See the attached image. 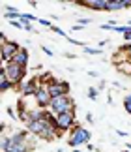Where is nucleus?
I'll list each match as a JSON object with an SVG mask.
<instances>
[{
	"mask_svg": "<svg viewBox=\"0 0 131 152\" xmlns=\"http://www.w3.org/2000/svg\"><path fill=\"white\" fill-rule=\"evenodd\" d=\"M124 109H126V113L131 115V102H124Z\"/></svg>",
	"mask_w": 131,
	"mask_h": 152,
	"instance_id": "nucleus-23",
	"label": "nucleus"
},
{
	"mask_svg": "<svg viewBox=\"0 0 131 152\" xmlns=\"http://www.w3.org/2000/svg\"><path fill=\"white\" fill-rule=\"evenodd\" d=\"M9 25H11V26H15V28H25V26L21 25V21H11Z\"/></svg>",
	"mask_w": 131,
	"mask_h": 152,
	"instance_id": "nucleus-24",
	"label": "nucleus"
},
{
	"mask_svg": "<svg viewBox=\"0 0 131 152\" xmlns=\"http://www.w3.org/2000/svg\"><path fill=\"white\" fill-rule=\"evenodd\" d=\"M124 102H131V94H126V96H124Z\"/></svg>",
	"mask_w": 131,
	"mask_h": 152,
	"instance_id": "nucleus-28",
	"label": "nucleus"
},
{
	"mask_svg": "<svg viewBox=\"0 0 131 152\" xmlns=\"http://www.w3.org/2000/svg\"><path fill=\"white\" fill-rule=\"evenodd\" d=\"M129 60H131V58H129Z\"/></svg>",
	"mask_w": 131,
	"mask_h": 152,
	"instance_id": "nucleus-33",
	"label": "nucleus"
},
{
	"mask_svg": "<svg viewBox=\"0 0 131 152\" xmlns=\"http://www.w3.org/2000/svg\"><path fill=\"white\" fill-rule=\"evenodd\" d=\"M8 115H9V116H13V118L17 116V113H15V109H13V107H8Z\"/></svg>",
	"mask_w": 131,
	"mask_h": 152,
	"instance_id": "nucleus-25",
	"label": "nucleus"
},
{
	"mask_svg": "<svg viewBox=\"0 0 131 152\" xmlns=\"http://www.w3.org/2000/svg\"><path fill=\"white\" fill-rule=\"evenodd\" d=\"M116 69H118L120 73L131 75V60H124V62H118V64H116Z\"/></svg>",
	"mask_w": 131,
	"mask_h": 152,
	"instance_id": "nucleus-13",
	"label": "nucleus"
},
{
	"mask_svg": "<svg viewBox=\"0 0 131 152\" xmlns=\"http://www.w3.org/2000/svg\"><path fill=\"white\" fill-rule=\"evenodd\" d=\"M92 23V19H79V25L81 26H86V25H90Z\"/></svg>",
	"mask_w": 131,
	"mask_h": 152,
	"instance_id": "nucleus-21",
	"label": "nucleus"
},
{
	"mask_svg": "<svg viewBox=\"0 0 131 152\" xmlns=\"http://www.w3.org/2000/svg\"><path fill=\"white\" fill-rule=\"evenodd\" d=\"M124 39H126L127 43H131V28H129V30H127L126 34H124Z\"/></svg>",
	"mask_w": 131,
	"mask_h": 152,
	"instance_id": "nucleus-22",
	"label": "nucleus"
},
{
	"mask_svg": "<svg viewBox=\"0 0 131 152\" xmlns=\"http://www.w3.org/2000/svg\"><path fill=\"white\" fill-rule=\"evenodd\" d=\"M43 53H45V55H49V56H52V55H55V53H52L51 49H47V47H43Z\"/></svg>",
	"mask_w": 131,
	"mask_h": 152,
	"instance_id": "nucleus-26",
	"label": "nucleus"
},
{
	"mask_svg": "<svg viewBox=\"0 0 131 152\" xmlns=\"http://www.w3.org/2000/svg\"><path fill=\"white\" fill-rule=\"evenodd\" d=\"M49 111L52 115L60 116L64 113H75V103L69 96H62V98H55L49 105Z\"/></svg>",
	"mask_w": 131,
	"mask_h": 152,
	"instance_id": "nucleus-2",
	"label": "nucleus"
},
{
	"mask_svg": "<svg viewBox=\"0 0 131 152\" xmlns=\"http://www.w3.org/2000/svg\"><path fill=\"white\" fill-rule=\"evenodd\" d=\"M124 6H126V8H131V0H124Z\"/></svg>",
	"mask_w": 131,
	"mask_h": 152,
	"instance_id": "nucleus-27",
	"label": "nucleus"
},
{
	"mask_svg": "<svg viewBox=\"0 0 131 152\" xmlns=\"http://www.w3.org/2000/svg\"><path fill=\"white\" fill-rule=\"evenodd\" d=\"M11 62H15V64H19L21 68H26L28 66V49H25V47H21L19 49V53L13 56V60Z\"/></svg>",
	"mask_w": 131,
	"mask_h": 152,
	"instance_id": "nucleus-10",
	"label": "nucleus"
},
{
	"mask_svg": "<svg viewBox=\"0 0 131 152\" xmlns=\"http://www.w3.org/2000/svg\"><path fill=\"white\" fill-rule=\"evenodd\" d=\"M11 88H15V85L8 79L6 72L2 69V72H0V90H2V92H8V90H11Z\"/></svg>",
	"mask_w": 131,
	"mask_h": 152,
	"instance_id": "nucleus-11",
	"label": "nucleus"
},
{
	"mask_svg": "<svg viewBox=\"0 0 131 152\" xmlns=\"http://www.w3.org/2000/svg\"><path fill=\"white\" fill-rule=\"evenodd\" d=\"M127 26H129V28H131V21H129V23H127Z\"/></svg>",
	"mask_w": 131,
	"mask_h": 152,
	"instance_id": "nucleus-32",
	"label": "nucleus"
},
{
	"mask_svg": "<svg viewBox=\"0 0 131 152\" xmlns=\"http://www.w3.org/2000/svg\"><path fill=\"white\" fill-rule=\"evenodd\" d=\"M73 152H84V150H79V148H75V150H73Z\"/></svg>",
	"mask_w": 131,
	"mask_h": 152,
	"instance_id": "nucleus-30",
	"label": "nucleus"
},
{
	"mask_svg": "<svg viewBox=\"0 0 131 152\" xmlns=\"http://www.w3.org/2000/svg\"><path fill=\"white\" fill-rule=\"evenodd\" d=\"M90 137H92V133L88 132L86 128H82V126L77 124L73 130H71V133H69L68 145L75 150V148H79L81 145H88V143H90Z\"/></svg>",
	"mask_w": 131,
	"mask_h": 152,
	"instance_id": "nucleus-1",
	"label": "nucleus"
},
{
	"mask_svg": "<svg viewBox=\"0 0 131 152\" xmlns=\"http://www.w3.org/2000/svg\"><path fill=\"white\" fill-rule=\"evenodd\" d=\"M82 6L96 11H107V6H109V0H84Z\"/></svg>",
	"mask_w": 131,
	"mask_h": 152,
	"instance_id": "nucleus-9",
	"label": "nucleus"
},
{
	"mask_svg": "<svg viewBox=\"0 0 131 152\" xmlns=\"http://www.w3.org/2000/svg\"><path fill=\"white\" fill-rule=\"evenodd\" d=\"M39 25H41V26H51V28H52V23H51L49 19H39Z\"/></svg>",
	"mask_w": 131,
	"mask_h": 152,
	"instance_id": "nucleus-19",
	"label": "nucleus"
},
{
	"mask_svg": "<svg viewBox=\"0 0 131 152\" xmlns=\"http://www.w3.org/2000/svg\"><path fill=\"white\" fill-rule=\"evenodd\" d=\"M52 32H55V34H58V36H62V38H68V34H66V32L62 30V28L55 26V25H52Z\"/></svg>",
	"mask_w": 131,
	"mask_h": 152,
	"instance_id": "nucleus-18",
	"label": "nucleus"
},
{
	"mask_svg": "<svg viewBox=\"0 0 131 152\" xmlns=\"http://www.w3.org/2000/svg\"><path fill=\"white\" fill-rule=\"evenodd\" d=\"M84 55H103V49H92V47H84L82 49Z\"/></svg>",
	"mask_w": 131,
	"mask_h": 152,
	"instance_id": "nucleus-16",
	"label": "nucleus"
},
{
	"mask_svg": "<svg viewBox=\"0 0 131 152\" xmlns=\"http://www.w3.org/2000/svg\"><path fill=\"white\" fill-rule=\"evenodd\" d=\"M4 10H6L4 17H6V19H9V23L15 21V19H21V15H23V13H19V10H17V8H13V6H6Z\"/></svg>",
	"mask_w": 131,
	"mask_h": 152,
	"instance_id": "nucleus-12",
	"label": "nucleus"
},
{
	"mask_svg": "<svg viewBox=\"0 0 131 152\" xmlns=\"http://www.w3.org/2000/svg\"><path fill=\"white\" fill-rule=\"evenodd\" d=\"M19 49H21V45L15 43V42H9V39L4 42V43H0V56H2L4 64H8V62L13 60V56L19 53Z\"/></svg>",
	"mask_w": 131,
	"mask_h": 152,
	"instance_id": "nucleus-5",
	"label": "nucleus"
},
{
	"mask_svg": "<svg viewBox=\"0 0 131 152\" xmlns=\"http://www.w3.org/2000/svg\"><path fill=\"white\" fill-rule=\"evenodd\" d=\"M47 88L51 92V98L55 100V98H62V96H69V83L68 81H62V79H52L49 85H47Z\"/></svg>",
	"mask_w": 131,
	"mask_h": 152,
	"instance_id": "nucleus-4",
	"label": "nucleus"
},
{
	"mask_svg": "<svg viewBox=\"0 0 131 152\" xmlns=\"http://www.w3.org/2000/svg\"><path fill=\"white\" fill-rule=\"evenodd\" d=\"M105 86H107V81H103V79H101L99 83H98V86H96V88H98V90H103Z\"/></svg>",
	"mask_w": 131,
	"mask_h": 152,
	"instance_id": "nucleus-20",
	"label": "nucleus"
},
{
	"mask_svg": "<svg viewBox=\"0 0 131 152\" xmlns=\"http://www.w3.org/2000/svg\"><path fill=\"white\" fill-rule=\"evenodd\" d=\"M2 69L6 72V75H8V79L13 83L15 86L17 85H23L25 83V75H26V68H21L19 64H15V62H8V64H4Z\"/></svg>",
	"mask_w": 131,
	"mask_h": 152,
	"instance_id": "nucleus-3",
	"label": "nucleus"
},
{
	"mask_svg": "<svg viewBox=\"0 0 131 152\" xmlns=\"http://www.w3.org/2000/svg\"><path fill=\"white\" fill-rule=\"evenodd\" d=\"M38 88H39V81H38V77H34V79H28V81H25L23 85H19V90H21L23 98L36 96V92H38Z\"/></svg>",
	"mask_w": 131,
	"mask_h": 152,
	"instance_id": "nucleus-8",
	"label": "nucleus"
},
{
	"mask_svg": "<svg viewBox=\"0 0 131 152\" xmlns=\"http://www.w3.org/2000/svg\"><path fill=\"white\" fill-rule=\"evenodd\" d=\"M58 118V132H71L73 128L79 124V122L75 120V113H64L60 116H56Z\"/></svg>",
	"mask_w": 131,
	"mask_h": 152,
	"instance_id": "nucleus-7",
	"label": "nucleus"
},
{
	"mask_svg": "<svg viewBox=\"0 0 131 152\" xmlns=\"http://www.w3.org/2000/svg\"><path fill=\"white\" fill-rule=\"evenodd\" d=\"M120 152H131V150H127V148H126V150H120Z\"/></svg>",
	"mask_w": 131,
	"mask_h": 152,
	"instance_id": "nucleus-31",
	"label": "nucleus"
},
{
	"mask_svg": "<svg viewBox=\"0 0 131 152\" xmlns=\"http://www.w3.org/2000/svg\"><path fill=\"white\" fill-rule=\"evenodd\" d=\"M34 100H36V103H38L39 109H49L52 98H51V92H49V88H47V85H39V88H38V92H36Z\"/></svg>",
	"mask_w": 131,
	"mask_h": 152,
	"instance_id": "nucleus-6",
	"label": "nucleus"
},
{
	"mask_svg": "<svg viewBox=\"0 0 131 152\" xmlns=\"http://www.w3.org/2000/svg\"><path fill=\"white\" fill-rule=\"evenodd\" d=\"M19 21H21V25H23V26H28L32 21H39V19H38L36 15H32V13H23Z\"/></svg>",
	"mask_w": 131,
	"mask_h": 152,
	"instance_id": "nucleus-15",
	"label": "nucleus"
},
{
	"mask_svg": "<svg viewBox=\"0 0 131 152\" xmlns=\"http://www.w3.org/2000/svg\"><path fill=\"white\" fill-rule=\"evenodd\" d=\"M124 0H109V6H107V11H118V10H124Z\"/></svg>",
	"mask_w": 131,
	"mask_h": 152,
	"instance_id": "nucleus-14",
	"label": "nucleus"
},
{
	"mask_svg": "<svg viewBox=\"0 0 131 152\" xmlns=\"http://www.w3.org/2000/svg\"><path fill=\"white\" fill-rule=\"evenodd\" d=\"M126 148H127V150H131V143H127V145H126Z\"/></svg>",
	"mask_w": 131,
	"mask_h": 152,
	"instance_id": "nucleus-29",
	"label": "nucleus"
},
{
	"mask_svg": "<svg viewBox=\"0 0 131 152\" xmlns=\"http://www.w3.org/2000/svg\"><path fill=\"white\" fill-rule=\"evenodd\" d=\"M98 94H99V90L96 86H90V88H88V98H90V100H98Z\"/></svg>",
	"mask_w": 131,
	"mask_h": 152,
	"instance_id": "nucleus-17",
	"label": "nucleus"
}]
</instances>
